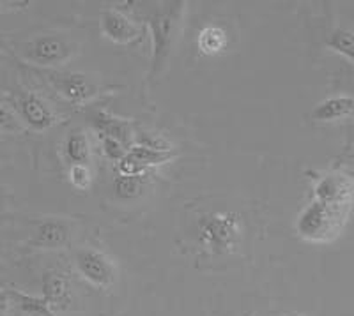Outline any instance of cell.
<instances>
[{"label":"cell","mask_w":354,"mask_h":316,"mask_svg":"<svg viewBox=\"0 0 354 316\" xmlns=\"http://www.w3.org/2000/svg\"><path fill=\"white\" fill-rule=\"evenodd\" d=\"M183 6H185V2H169V4H165V8H156L147 14V25H149L151 36H153L151 77L160 72L165 60L169 59L174 39H176L177 25L181 20Z\"/></svg>","instance_id":"cell-1"},{"label":"cell","mask_w":354,"mask_h":316,"mask_svg":"<svg viewBox=\"0 0 354 316\" xmlns=\"http://www.w3.org/2000/svg\"><path fill=\"white\" fill-rule=\"evenodd\" d=\"M75 264L82 277L97 288H109L115 283L117 268L105 253L91 248L78 249L75 255Z\"/></svg>","instance_id":"cell-4"},{"label":"cell","mask_w":354,"mask_h":316,"mask_svg":"<svg viewBox=\"0 0 354 316\" xmlns=\"http://www.w3.org/2000/svg\"><path fill=\"white\" fill-rule=\"evenodd\" d=\"M11 292L12 306L20 309L21 313L30 316H55L53 309L43 297L28 295V293L20 292V290H9Z\"/></svg>","instance_id":"cell-14"},{"label":"cell","mask_w":354,"mask_h":316,"mask_svg":"<svg viewBox=\"0 0 354 316\" xmlns=\"http://www.w3.org/2000/svg\"><path fill=\"white\" fill-rule=\"evenodd\" d=\"M174 152L169 147L158 144H138L131 147L124 159L119 163V173L122 175H144L149 166L169 163Z\"/></svg>","instance_id":"cell-5"},{"label":"cell","mask_w":354,"mask_h":316,"mask_svg":"<svg viewBox=\"0 0 354 316\" xmlns=\"http://www.w3.org/2000/svg\"><path fill=\"white\" fill-rule=\"evenodd\" d=\"M144 189V175H122L115 177L113 180V191L122 200H131L137 198Z\"/></svg>","instance_id":"cell-17"},{"label":"cell","mask_w":354,"mask_h":316,"mask_svg":"<svg viewBox=\"0 0 354 316\" xmlns=\"http://www.w3.org/2000/svg\"><path fill=\"white\" fill-rule=\"evenodd\" d=\"M101 145H103V154H105L109 159L117 161V163H121L126 157V154H128L126 152L124 144H121V141L115 140V138L103 137L101 138Z\"/></svg>","instance_id":"cell-19"},{"label":"cell","mask_w":354,"mask_h":316,"mask_svg":"<svg viewBox=\"0 0 354 316\" xmlns=\"http://www.w3.org/2000/svg\"><path fill=\"white\" fill-rule=\"evenodd\" d=\"M52 80L57 90L73 103H84L93 94H96V88L82 75H52Z\"/></svg>","instance_id":"cell-11"},{"label":"cell","mask_w":354,"mask_h":316,"mask_svg":"<svg viewBox=\"0 0 354 316\" xmlns=\"http://www.w3.org/2000/svg\"><path fill=\"white\" fill-rule=\"evenodd\" d=\"M246 316H259V315H257V313H248V315H246Z\"/></svg>","instance_id":"cell-24"},{"label":"cell","mask_w":354,"mask_h":316,"mask_svg":"<svg viewBox=\"0 0 354 316\" xmlns=\"http://www.w3.org/2000/svg\"><path fill=\"white\" fill-rule=\"evenodd\" d=\"M43 299L50 308L66 309L71 304V286L66 274L59 270H48L43 276Z\"/></svg>","instance_id":"cell-9"},{"label":"cell","mask_w":354,"mask_h":316,"mask_svg":"<svg viewBox=\"0 0 354 316\" xmlns=\"http://www.w3.org/2000/svg\"><path fill=\"white\" fill-rule=\"evenodd\" d=\"M241 235V221L234 213H216L201 223L202 244L216 255L234 251Z\"/></svg>","instance_id":"cell-3"},{"label":"cell","mask_w":354,"mask_h":316,"mask_svg":"<svg viewBox=\"0 0 354 316\" xmlns=\"http://www.w3.org/2000/svg\"><path fill=\"white\" fill-rule=\"evenodd\" d=\"M227 34L221 27L209 25V27L202 28L198 34V50L204 55H218L227 48Z\"/></svg>","instance_id":"cell-16"},{"label":"cell","mask_w":354,"mask_h":316,"mask_svg":"<svg viewBox=\"0 0 354 316\" xmlns=\"http://www.w3.org/2000/svg\"><path fill=\"white\" fill-rule=\"evenodd\" d=\"M93 124L94 128L100 131L101 138H115V140H119L121 144H126V140H128L129 129L124 120L115 119V117L109 115V113L105 112H97L93 115Z\"/></svg>","instance_id":"cell-13"},{"label":"cell","mask_w":354,"mask_h":316,"mask_svg":"<svg viewBox=\"0 0 354 316\" xmlns=\"http://www.w3.org/2000/svg\"><path fill=\"white\" fill-rule=\"evenodd\" d=\"M347 208L314 200L301 210L296 221V232L310 242H324L337 235Z\"/></svg>","instance_id":"cell-2"},{"label":"cell","mask_w":354,"mask_h":316,"mask_svg":"<svg viewBox=\"0 0 354 316\" xmlns=\"http://www.w3.org/2000/svg\"><path fill=\"white\" fill-rule=\"evenodd\" d=\"M0 60H2V55H0Z\"/></svg>","instance_id":"cell-25"},{"label":"cell","mask_w":354,"mask_h":316,"mask_svg":"<svg viewBox=\"0 0 354 316\" xmlns=\"http://www.w3.org/2000/svg\"><path fill=\"white\" fill-rule=\"evenodd\" d=\"M71 55V44L59 36H37L25 46V57L39 66L62 64Z\"/></svg>","instance_id":"cell-6"},{"label":"cell","mask_w":354,"mask_h":316,"mask_svg":"<svg viewBox=\"0 0 354 316\" xmlns=\"http://www.w3.org/2000/svg\"><path fill=\"white\" fill-rule=\"evenodd\" d=\"M69 239V226L62 219H44L43 223L37 226L36 237H34V246L37 248H46V249H55L61 248L68 242Z\"/></svg>","instance_id":"cell-10"},{"label":"cell","mask_w":354,"mask_h":316,"mask_svg":"<svg viewBox=\"0 0 354 316\" xmlns=\"http://www.w3.org/2000/svg\"><path fill=\"white\" fill-rule=\"evenodd\" d=\"M283 316H306V315H301V313H287V315Z\"/></svg>","instance_id":"cell-23"},{"label":"cell","mask_w":354,"mask_h":316,"mask_svg":"<svg viewBox=\"0 0 354 316\" xmlns=\"http://www.w3.org/2000/svg\"><path fill=\"white\" fill-rule=\"evenodd\" d=\"M354 110V99L349 96H335L328 97L319 103L312 110V119L315 122H333V120L344 119Z\"/></svg>","instance_id":"cell-12"},{"label":"cell","mask_w":354,"mask_h":316,"mask_svg":"<svg viewBox=\"0 0 354 316\" xmlns=\"http://www.w3.org/2000/svg\"><path fill=\"white\" fill-rule=\"evenodd\" d=\"M12 308V299L9 290H0V316H9Z\"/></svg>","instance_id":"cell-22"},{"label":"cell","mask_w":354,"mask_h":316,"mask_svg":"<svg viewBox=\"0 0 354 316\" xmlns=\"http://www.w3.org/2000/svg\"><path fill=\"white\" fill-rule=\"evenodd\" d=\"M328 48L340 53L354 64V32L347 28H337L328 39Z\"/></svg>","instance_id":"cell-18"},{"label":"cell","mask_w":354,"mask_h":316,"mask_svg":"<svg viewBox=\"0 0 354 316\" xmlns=\"http://www.w3.org/2000/svg\"><path fill=\"white\" fill-rule=\"evenodd\" d=\"M18 110H20V115L25 120V124L32 128L34 131H46L57 122L48 104L32 92L24 94L18 99Z\"/></svg>","instance_id":"cell-8"},{"label":"cell","mask_w":354,"mask_h":316,"mask_svg":"<svg viewBox=\"0 0 354 316\" xmlns=\"http://www.w3.org/2000/svg\"><path fill=\"white\" fill-rule=\"evenodd\" d=\"M101 32L115 44H129L140 39L137 25L117 9H105L101 12Z\"/></svg>","instance_id":"cell-7"},{"label":"cell","mask_w":354,"mask_h":316,"mask_svg":"<svg viewBox=\"0 0 354 316\" xmlns=\"http://www.w3.org/2000/svg\"><path fill=\"white\" fill-rule=\"evenodd\" d=\"M17 120L4 106H0V131H12V129H17Z\"/></svg>","instance_id":"cell-21"},{"label":"cell","mask_w":354,"mask_h":316,"mask_svg":"<svg viewBox=\"0 0 354 316\" xmlns=\"http://www.w3.org/2000/svg\"><path fill=\"white\" fill-rule=\"evenodd\" d=\"M69 180H71V184L78 189H87L91 186V170L85 166V164H73L71 168H69Z\"/></svg>","instance_id":"cell-20"},{"label":"cell","mask_w":354,"mask_h":316,"mask_svg":"<svg viewBox=\"0 0 354 316\" xmlns=\"http://www.w3.org/2000/svg\"><path fill=\"white\" fill-rule=\"evenodd\" d=\"M64 154L68 161L73 164H85L87 166L91 159V145H88L87 135L84 131L69 132L64 141Z\"/></svg>","instance_id":"cell-15"}]
</instances>
